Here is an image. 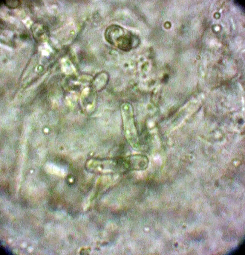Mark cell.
I'll return each mask as SVG.
<instances>
[{"label": "cell", "mask_w": 245, "mask_h": 255, "mask_svg": "<svg viewBox=\"0 0 245 255\" xmlns=\"http://www.w3.org/2000/svg\"><path fill=\"white\" fill-rule=\"evenodd\" d=\"M105 37L109 43L123 50L128 49L131 44V35L125 34L123 28L117 25L109 26L105 30Z\"/></svg>", "instance_id": "6da1fadb"}, {"label": "cell", "mask_w": 245, "mask_h": 255, "mask_svg": "<svg viewBox=\"0 0 245 255\" xmlns=\"http://www.w3.org/2000/svg\"><path fill=\"white\" fill-rule=\"evenodd\" d=\"M122 114L125 136L131 145H136L138 142L137 136L130 107L126 105H123Z\"/></svg>", "instance_id": "7a4b0ae2"}, {"label": "cell", "mask_w": 245, "mask_h": 255, "mask_svg": "<svg viewBox=\"0 0 245 255\" xmlns=\"http://www.w3.org/2000/svg\"><path fill=\"white\" fill-rule=\"evenodd\" d=\"M148 161L147 158L144 157L135 156L131 157L127 167L131 170H142L147 169Z\"/></svg>", "instance_id": "3957f363"}, {"label": "cell", "mask_w": 245, "mask_h": 255, "mask_svg": "<svg viewBox=\"0 0 245 255\" xmlns=\"http://www.w3.org/2000/svg\"><path fill=\"white\" fill-rule=\"evenodd\" d=\"M45 170L47 172L60 176H63L65 174V171L57 166L51 163H48L45 166Z\"/></svg>", "instance_id": "277c9868"}, {"label": "cell", "mask_w": 245, "mask_h": 255, "mask_svg": "<svg viewBox=\"0 0 245 255\" xmlns=\"http://www.w3.org/2000/svg\"><path fill=\"white\" fill-rule=\"evenodd\" d=\"M0 46H1V47H2L4 49H7V50H12V49L10 47H9L8 46H6V45H3L1 44H0Z\"/></svg>", "instance_id": "5b68a950"}, {"label": "cell", "mask_w": 245, "mask_h": 255, "mask_svg": "<svg viewBox=\"0 0 245 255\" xmlns=\"http://www.w3.org/2000/svg\"><path fill=\"white\" fill-rule=\"evenodd\" d=\"M42 54L45 55H49L48 52L45 50H43L42 51Z\"/></svg>", "instance_id": "8992f818"}, {"label": "cell", "mask_w": 245, "mask_h": 255, "mask_svg": "<svg viewBox=\"0 0 245 255\" xmlns=\"http://www.w3.org/2000/svg\"><path fill=\"white\" fill-rule=\"evenodd\" d=\"M45 46L46 48L48 49L50 51H51V48L50 47V46H49V45L48 44H47V43H45Z\"/></svg>", "instance_id": "52a82bcc"}]
</instances>
